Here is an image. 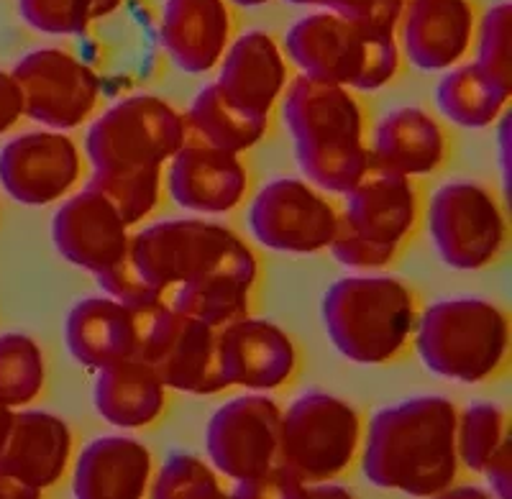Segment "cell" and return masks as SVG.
<instances>
[{
	"instance_id": "1",
	"label": "cell",
	"mask_w": 512,
	"mask_h": 499,
	"mask_svg": "<svg viewBox=\"0 0 512 499\" xmlns=\"http://www.w3.org/2000/svg\"><path fill=\"white\" fill-rule=\"evenodd\" d=\"M456 410L446 397L384 407L369 425L364 476L382 489L433 497L456 476Z\"/></svg>"
},
{
	"instance_id": "2",
	"label": "cell",
	"mask_w": 512,
	"mask_h": 499,
	"mask_svg": "<svg viewBox=\"0 0 512 499\" xmlns=\"http://www.w3.org/2000/svg\"><path fill=\"white\" fill-rule=\"evenodd\" d=\"M285 121L305 175L326 190H349L367 162V149L361 146L359 105L344 85L297 77L285 100Z\"/></svg>"
},
{
	"instance_id": "3",
	"label": "cell",
	"mask_w": 512,
	"mask_h": 499,
	"mask_svg": "<svg viewBox=\"0 0 512 499\" xmlns=\"http://www.w3.org/2000/svg\"><path fill=\"white\" fill-rule=\"evenodd\" d=\"M326 333L346 359L382 364L405 346L415 328V300L390 277L338 279L323 297Z\"/></svg>"
},
{
	"instance_id": "4",
	"label": "cell",
	"mask_w": 512,
	"mask_h": 499,
	"mask_svg": "<svg viewBox=\"0 0 512 499\" xmlns=\"http://www.w3.org/2000/svg\"><path fill=\"white\" fill-rule=\"evenodd\" d=\"M136 272L164 295L210 274H233L254 285L256 262L236 233L205 221H164L128 238Z\"/></svg>"
},
{
	"instance_id": "5",
	"label": "cell",
	"mask_w": 512,
	"mask_h": 499,
	"mask_svg": "<svg viewBox=\"0 0 512 499\" xmlns=\"http://www.w3.org/2000/svg\"><path fill=\"white\" fill-rule=\"evenodd\" d=\"M292 62L310 77L377 90L397 72L395 36L356 24L338 13L300 18L285 39Z\"/></svg>"
},
{
	"instance_id": "6",
	"label": "cell",
	"mask_w": 512,
	"mask_h": 499,
	"mask_svg": "<svg viewBox=\"0 0 512 499\" xmlns=\"http://www.w3.org/2000/svg\"><path fill=\"white\" fill-rule=\"evenodd\" d=\"M418 351L431 372L456 382H479L507 351V318L477 297L441 300L418 323Z\"/></svg>"
},
{
	"instance_id": "7",
	"label": "cell",
	"mask_w": 512,
	"mask_h": 499,
	"mask_svg": "<svg viewBox=\"0 0 512 499\" xmlns=\"http://www.w3.org/2000/svg\"><path fill=\"white\" fill-rule=\"evenodd\" d=\"M131 359L152 366L164 387L190 395H216L228 387L221 366V328L187 318L164 300L136 305Z\"/></svg>"
},
{
	"instance_id": "8",
	"label": "cell",
	"mask_w": 512,
	"mask_h": 499,
	"mask_svg": "<svg viewBox=\"0 0 512 499\" xmlns=\"http://www.w3.org/2000/svg\"><path fill=\"white\" fill-rule=\"evenodd\" d=\"M359 443V415L326 392L297 397L280 423L277 461L303 482H323L351 464Z\"/></svg>"
},
{
	"instance_id": "9",
	"label": "cell",
	"mask_w": 512,
	"mask_h": 499,
	"mask_svg": "<svg viewBox=\"0 0 512 499\" xmlns=\"http://www.w3.org/2000/svg\"><path fill=\"white\" fill-rule=\"evenodd\" d=\"M185 144V118L154 95L121 100L88 131L95 169L162 167Z\"/></svg>"
},
{
	"instance_id": "10",
	"label": "cell",
	"mask_w": 512,
	"mask_h": 499,
	"mask_svg": "<svg viewBox=\"0 0 512 499\" xmlns=\"http://www.w3.org/2000/svg\"><path fill=\"white\" fill-rule=\"evenodd\" d=\"M428 228L441 259L454 269L484 267L505 238L495 198L472 182H451L433 195Z\"/></svg>"
},
{
	"instance_id": "11",
	"label": "cell",
	"mask_w": 512,
	"mask_h": 499,
	"mask_svg": "<svg viewBox=\"0 0 512 499\" xmlns=\"http://www.w3.org/2000/svg\"><path fill=\"white\" fill-rule=\"evenodd\" d=\"M280 405L269 397L246 395L226 402L210 418L205 448L218 471L244 482L277 464Z\"/></svg>"
},
{
	"instance_id": "12",
	"label": "cell",
	"mask_w": 512,
	"mask_h": 499,
	"mask_svg": "<svg viewBox=\"0 0 512 499\" xmlns=\"http://www.w3.org/2000/svg\"><path fill=\"white\" fill-rule=\"evenodd\" d=\"M24 95V113L52 128H75L93 113L98 77L62 49H36L13 70Z\"/></svg>"
},
{
	"instance_id": "13",
	"label": "cell",
	"mask_w": 512,
	"mask_h": 499,
	"mask_svg": "<svg viewBox=\"0 0 512 499\" xmlns=\"http://www.w3.org/2000/svg\"><path fill=\"white\" fill-rule=\"evenodd\" d=\"M331 205L300 180H274L249 210V226L264 246L292 254L326 249L336 233Z\"/></svg>"
},
{
	"instance_id": "14",
	"label": "cell",
	"mask_w": 512,
	"mask_h": 499,
	"mask_svg": "<svg viewBox=\"0 0 512 499\" xmlns=\"http://www.w3.org/2000/svg\"><path fill=\"white\" fill-rule=\"evenodd\" d=\"M80 154L62 134H26L0 151V182L24 205L54 203L75 185Z\"/></svg>"
},
{
	"instance_id": "15",
	"label": "cell",
	"mask_w": 512,
	"mask_h": 499,
	"mask_svg": "<svg viewBox=\"0 0 512 499\" xmlns=\"http://www.w3.org/2000/svg\"><path fill=\"white\" fill-rule=\"evenodd\" d=\"M126 228L121 213L100 192L88 187L57 210L52 236L64 259L100 274L126 251Z\"/></svg>"
},
{
	"instance_id": "16",
	"label": "cell",
	"mask_w": 512,
	"mask_h": 499,
	"mask_svg": "<svg viewBox=\"0 0 512 499\" xmlns=\"http://www.w3.org/2000/svg\"><path fill=\"white\" fill-rule=\"evenodd\" d=\"M346 218L377 244L397 246L415 221V192L408 175L367 151V162L346 190Z\"/></svg>"
},
{
	"instance_id": "17",
	"label": "cell",
	"mask_w": 512,
	"mask_h": 499,
	"mask_svg": "<svg viewBox=\"0 0 512 499\" xmlns=\"http://www.w3.org/2000/svg\"><path fill=\"white\" fill-rule=\"evenodd\" d=\"M70 451V428L57 415L39 410L13 412L8 436L0 446V471L41 492L59 482Z\"/></svg>"
},
{
	"instance_id": "18",
	"label": "cell",
	"mask_w": 512,
	"mask_h": 499,
	"mask_svg": "<svg viewBox=\"0 0 512 499\" xmlns=\"http://www.w3.org/2000/svg\"><path fill=\"white\" fill-rule=\"evenodd\" d=\"M221 366L228 387L274 389L292 374L295 349L277 325L244 315L221 328Z\"/></svg>"
},
{
	"instance_id": "19",
	"label": "cell",
	"mask_w": 512,
	"mask_h": 499,
	"mask_svg": "<svg viewBox=\"0 0 512 499\" xmlns=\"http://www.w3.org/2000/svg\"><path fill=\"white\" fill-rule=\"evenodd\" d=\"M169 169V192L187 210L226 213L246 190V172L233 151L213 144H182Z\"/></svg>"
},
{
	"instance_id": "20",
	"label": "cell",
	"mask_w": 512,
	"mask_h": 499,
	"mask_svg": "<svg viewBox=\"0 0 512 499\" xmlns=\"http://www.w3.org/2000/svg\"><path fill=\"white\" fill-rule=\"evenodd\" d=\"M231 34L226 0H167L162 44L180 70L200 75L216 67Z\"/></svg>"
},
{
	"instance_id": "21",
	"label": "cell",
	"mask_w": 512,
	"mask_h": 499,
	"mask_svg": "<svg viewBox=\"0 0 512 499\" xmlns=\"http://www.w3.org/2000/svg\"><path fill=\"white\" fill-rule=\"evenodd\" d=\"M474 31L469 0H410L402 39L420 70H446L464 57Z\"/></svg>"
},
{
	"instance_id": "22",
	"label": "cell",
	"mask_w": 512,
	"mask_h": 499,
	"mask_svg": "<svg viewBox=\"0 0 512 499\" xmlns=\"http://www.w3.org/2000/svg\"><path fill=\"white\" fill-rule=\"evenodd\" d=\"M64 336L80 364L103 369L136 351V305L116 297H88L67 315Z\"/></svg>"
},
{
	"instance_id": "23",
	"label": "cell",
	"mask_w": 512,
	"mask_h": 499,
	"mask_svg": "<svg viewBox=\"0 0 512 499\" xmlns=\"http://www.w3.org/2000/svg\"><path fill=\"white\" fill-rule=\"evenodd\" d=\"M152 456L139 441L98 438L82 451L75 469V497L139 499L149 482Z\"/></svg>"
},
{
	"instance_id": "24",
	"label": "cell",
	"mask_w": 512,
	"mask_h": 499,
	"mask_svg": "<svg viewBox=\"0 0 512 499\" xmlns=\"http://www.w3.org/2000/svg\"><path fill=\"white\" fill-rule=\"evenodd\" d=\"M218 85L231 100L259 116H267L285 85V62L272 36L264 31H249L236 39L226 54Z\"/></svg>"
},
{
	"instance_id": "25",
	"label": "cell",
	"mask_w": 512,
	"mask_h": 499,
	"mask_svg": "<svg viewBox=\"0 0 512 499\" xmlns=\"http://www.w3.org/2000/svg\"><path fill=\"white\" fill-rule=\"evenodd\" d=\"M95 407L108 423L139 428L152 423L164 407V384L152 366L139 359H121L100 369Z\"/></svg>"
},
{
	"instance_id": "26",
	"label": "cell",
	"mask_w": 512,
	"mask_h": 499,
	"mask_svg": "<svg viewBox=\"0 0 512 499\" xmlns=\"http://www.w3.org/2000/svg\"><path fill=\"white\" fill-rule=\"evenodd\" d=\"M374 157L402 175H425L443 159L441 128L420 108H397L379 123Z\"/></svg>"
},
{
	"instance_id": "27",
	"label": "cell",
	"mask_w": 512,
	"mask_h": 499,
	"mask_svg": "<svg viewBox=\"0 0 512 499\" xmlns=\"http://www.w3.org/2000/svg\"><path fill=\"white\" fill-rule=\"evenodd\" d=\"M190 121L208 139V144L233 154L254 146L267 131V116H259L228 98L218 82L200 90L190 108Z\"/></svg>"
},
{
	"instance_id": "28",
	"label": "cell",
	"mask_w": 512,
	"mask_h": 499,
	"mask_svg": "<svg viewBox=\"0 0 512 499\" xmlns=\"http://www.w3.org/2000/svg\"><path fill=\"white\" fill-rule=\"evenodd\" d=\"M438 105L448 118L466 128H484L500 116L510 95L489 80L477 64H466L438 85Z\"/></svg>"
},
{
	"instance_id": "29",
	"label": "cell",
	"mask_w": 512,
	"mask_h": 499,
	"mask_svg": "<svg viewBox=\"0 0 512 499\" xmlns=\"http://www.w3.org/2000/svg\"><path fill=\"white\" fill-rule=\"evenodd\" d=\"M249 287V282L233 274H210L177 287L169 305L187 318L223 328L249 315Z\"/></svg>"
},
{
	"instance_id": "30",
	"label": "cell",
	"mask_w": 512,
	"mask_h": 499,
	"mask_svg": "<svg viewBox=\"0 0 512 499\" xmlns=\"http://www.w3.org/2000/svg\"><path fill=\"white\" fill-rule=\"evenodd\" d=\"M88 187L100 192L121 213L126 226H134L157 205L159 167L95 169Z\"/></svg>"
},
{
	"instance_id": "31",
	"label": "cell",
	"mask_w": 512,
	"mask_h": 499,
	"mask_svg": "<svg viewBox=\"0 0 512 499\" xmlns=\"http://www.w3.org/2000/svg\"><path fill=\"white\" fill-rule=\"evenodd\" d=\"M44 384V359L34 338L24 333L0 336V402L29 405Z\"/></svg>"
},
{
	"instance_id": "32",
	"label": "cell",
	"mask_w": 512,
	"mask_h": 499,
	"mask_svg": "<svg viewBox=\"0 0 512 499\" xmlns=\"http://www.w3.org/2000/svg\"><path fill=\"white\" fill-rule=\"evenodd\" d=\"M121 3L123 0H18V11L26 24L44 34H82Z\"/></svg>"
},
{
	"instance_id": "33",
	"label": "cell",
	"mask_w": 512,
	"mask_h": 499,
	"mask_svg": "<svg viewBox=\"0 0 512 499\" xmlns=\"http://www.w3.org/2000/svg\"><path fill=\"white\" fill-rule=\"evenodd\" d=\"M459 430L461 459L469 469L484 471V466L495 459L497 451L505 446L507 438L505 412L492 402H474L466 407Z\"/></svg>"
},
{
	"instance_id": "34",
	"label": "cell",
	"mask_w": 512,
	"mask_h": 499,
	"mask_svg": "<svg viewBox=\"0 0 512 499\" xmlns=\"http://www.w3.org/2000/svg\"><path fill=\"white\" fill-rule=\"evenodd\" d=\"M152 497L157 499H221L216 474L190 453H172L164 461L154 482Z\"/></svg>"
},
{
	"instance_id": "35",
	"label": "cell",
	"mask_w": 512,
	"mask_h": 499,
	"mask_svg": "<svg viewBox=\"0 0 512 499\" xmlns=\"http://www.w3.org/2000/svg\"><path fill=\"white\" fill-rule=\"evenodd\" d=\"M512 6L500 3L484 16L477 67L497 88L512 93Z\"/></svg>"
},
{
	"instance_id": "36",
	"label": "cell",
	"mask_w": 512,
	"mask_h": 499,
	"mask_svg": "<svg viewBox=\"0 0 512 499\" xmlns=\"http://www.w3.org/2000/svg\"><path fill=\"white\" fill-rule=\"evenodd\" d=\"M328 246L333 249V256H336L338 262L354 269L384 267L392 259V254H395V246L377 244V241L356 231L346 215L336 223V233H333Z\"/></svg>"
},
{
	"instance_id": "37",
	"label": "cell",
	"mask_w": 512,
	"mask_h": 499,
	"mask_svg": "<svg viewBox=\"0 0 512 499\" xmlns=\"http://www.w3.org/2000/svg\"><path fill=\"white\" fill-rule=\"evenodd\" d=\"M326 497L323 492H313L308 487V482H303L300 476L292 474L287 466H282L280 461L274 466H269L264 474L251 476V479H244L239 482L233 497L239 499H303V497Z\"/></svg>"
},
{
	"instance_id": "38",
	"label": "cell",
	"mask_w": 512,
	"mask_h": 499,
	"mask_svg": "<svg viewBox=\"0 0 512 499\" xmlns=\"http://www.w3.org/2000/svg\"><path fill=\"white\" fill-rule=\"evenodd\" d=\"M313 6H323L356 24L392 34L402 18L405 0H313Z\"/></svg>"
},
{
	"instance_id": "39",
	"label": "cell",
	"mask_w": 512,
	"mask_h": 499,
	"mask_svg": "<svg viewBox=\"0 0 512 499\" xmlns=\"http://www.w3.org/2000/svg\"><path fill=\"white\" fill-rule=\"evenodd\" d=\"M105 292L116 300L126 302V305H146V302H159L164 300V295L159 290H154L139 272H136L134 262L128 259V251H123L121 259L113 262L111 267L103 269L100 274H95Z\"/></svg>"
},
{
	"instance_id": "40",
	"label": "cell",
	"mask_w": 512,
	"mask_h": 499,
	"mask_svg": "<svg viewBox=\"0 0 512 499\" xmlns=\"http://www.w3.org/2000/svg\"><path fill=\"white\" fill-rule=\"evenodd\" d=\"M21 113H24V95L18 82L8 72H0V134L16 126Z\"/></svg>"
},
{
	"instance_id": "41",
	"label": "cell",
	"mask_w": 512,
	"mask_h": 499,
	"mask_svg": "<svg viewBox=\"0 0 512 499\" xmlns=\"http://www.w3.org/2000/svg\"><path fill=\"white\" fill-rule=\"evenodd\" d=\"M489 482L497 489L500 497H510L512 494V459H510V441L497 451V456L484 466Z\"/></svg>"
},
{
	"instance_id": "42",
	"label": "cell",
	"mask_w": 512,
	"mask_h": 499,
	"mask_svg": "<svg viewBox=\"0 0 512 499\" xmlns=\"http://www.w3.org/2000/svg\"><path fill=\"white\" fill-rule=\"evenodd\" d=\"M39 492L0 471V499H36Z\"/></svg>"
},
{
	"instance_id": "43",
	"label": "cell",
	"mask_w": 512,
	"mask_h": 499,
	"mask_svg": "<svg viewBox=\"0 0 512 499\" xmlns=\"http://www.w3.org/2000/svg\"><path fill=\"white\" fill-rule=\"evenodd\" d=\"M11 420H13L11 407L3 405V402H0V446H3V441H6L8 428H11Z\"/></svg>"
},
{
	"instance_id": "44",
	"label": "cell",
	"mask_w": 512,
	"mask_h": 499,
	"mask_svg": "<svg viewBox=\"0 0 512 499\" xmlns=\"http://www.w3.org/2000/svg\"><path fill=\"white\" fill-rule=\"evenodd\" d=\"M239 6H262V3H269V0H236Z\"/></svg>"
},
{
	"instance_id": "45",
	"label": "cell",
	"mask_w": 512,
	"mask_h": 499,
	"mask_svg": "<svg viewBox=\"0 0 512 499\" xmlns=\"http://www.w3.org/2000/svg\"><path fill=\"white\" fill-rule=\"evenodd\" d=\"M287 3H297V6H313V0H287Z\"/></svg>"
}]
</instances>
